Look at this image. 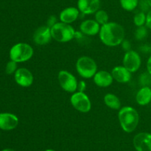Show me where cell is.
I'll return each instance as SVG.
<instances>
[{"instance_id":"cell-1","label":"cell","mask_w":151,"mask_h":151,"mask_svg":"<svg viewBox=\"0 0 151 151\" xmlns=\"http://www.w3.org/2000/svg\"><path fill=\"white\" fill-rule=\"evenodd\" d=\"M99 36L105 45L116 47L122 44L125 39V30L122 25L116 22H109L101 26Z\"/></svg>"},{"instance_id":"cell-2","label":"cell","mask_w":151,"mask_h":151,"mask_svg":"<svg viewBox=\"0 0 151 151\" xmlns=\"http://www.w3.org/2000/svg\"><path fill=\"white\" fill-rule=\"evenodd\" d=\"M118 119L121 127L125 133H132L138 126L139 115L135 108L125 106L119 110Z\"/></svg>"},{"instance_id":"cell-3","label":"cell","mask_w":151,"mask_h":151,"mask_svg":"<svg viewBox=\"0 0 151 151\" xmlns=\"http://www.w3.org/2000/svg\"><path fill=\"white\" fill-rule=\"evenodd\" d=\"M52 37L56 41L66 43L75 38L76 31L72 25L63 22H57L51 28Z\"/></svg>"},{"instance_id":"cell-4","label":"cell","mask_w":151,"mask_h":151,"mask_svg":"<svg viewBox=\"0 0 151 151\" xmlns=\"http://www.w3.org/2000/svg\"><path fill=\"white\" fill-rule=\"evenodd\" d=\"M76 70L78 73L83 78H91L97 72V65L92 58L83 56L78 58L76 62Z\"/></svg>"},{"instance_id":"cell-5","label":"cell","mask_w":151,"mask_h":151,"mask_svg":"<svg viewBox=\"0 0 151 151\" xmlns=\"http://www.w3.org/2000/svg\"><path fill=\"white\" fill-rule=\"evenodd\" d=\"M34 53L33 48L27 43H18L13 45L10 50V57L12 61L24 62L29 60Z\"/></svg>"},{"instance_id":"cell-6","label":"cell","mask_w":151,"mask_h":151,"mask_svg":"<svg viewBox=\"0 0 151 151\" xmlns=\"http://www.w3.org/2000/svg\"><path fill=\"white\" fill-rule=\"evenodd\" d=\"M72 107L81 113H88L91 109V103L89 97L84 92L76 91L70 97Z\"/></svg>"},{"instance_id":"cell-7","label":"cell","mask_w":151,"mask_h":151,"mask_svg":"<svg viewBox=\"0 0 151 151\" xmlns=\"http://www.w3.org/2000/svg\"><path fill=\"white\" fill-rule=\"evenodd\" d=\"M58 79L60 86L65 91L73 93L78 90V80L76 77L69 71L65 70L59 71Z\"/></svg>"},{"instance_id":"cell-8","label":"cell","mask_w":151,"mask_h":151,"mask_svg":"<svg viewBox=\"0 0 151 151\" xmlns=\"http://www.w3.org/2000/svg\"><path fill=\"white\" fill-rule=\"evenodd\" d=\"M123 66L131 73H135L140 68L142 65V59L139 54L134 50L125 52L122 60Z\"/></svg>"},{"instance_id":"cell-9","label":"cell","mask_w":151,"mask_h":151,"mask_svg":"<svg viewBox=\"0 0 151 151\" xmlns=\"http://www.w3.org/2000/svg\"><path fill=\"white\" fill-rule=\"evenodd\" d=\"M133 144L137 151H151V133H137L133 139Z\"/></svg>"},{"instance_id":"cell-10","label":"cell","mask_w":151,"mask_h":151,"mask_svg":"<svg viewBox=\"0 0 151 151\" xmlns=\"http://www.w3.org/2000/svg\"><path fill=\"white\" fill-rule=\"evenodd\" d=\"M52 38L51 34V28L47 25L41 26L35 30L33 33L32 39L36 44L40 46L46 45L50 42Z\"/></svg>"},{"instance_id":"cell-11","label":"cell","mask_w":151,"mask_h":151,"mask_svg":"<svg viewBox=\"0 0 151 151\" xmlns=\"http://www.w3.org/2000/svg\"><path fill=\"white\" fill-rule=\"evenodd\" d=\"M15 81L19 85L23 87H28L33 83L34 77L32 73L24 68L17 69L14 75Z\"/></svg>"},{"instance_id":"cell-12","label":"cell","mask_w":151,"mask_h":151,"mask_svg":"<svg viewBox=\"0 0 151 151\" xmlns=\"http://www.w3.org/2000/svg\"><path fill=\"white\" fill-rule=\"evenodd\" d=\"M100 0H78V8L84 15L94 14L100 10Z\"/></svg>"},{"instance_id":"cell-13","label":"cell","mask_w":151,"mask_h":151,"mask_svg":"<svg viewBox=\"0 0 151 151\" xmlns=\"http://www.w3.org/2000/svg\"><path fill=\"white\" fill-rule=\"evenodd\" d=\"M101 25H99L94 19H86L80 25V31L86 36H96L99 34Z\"/></svg>"},{"instance_id":"cell-14","label":"cell","mask_w":151,"mask_h":151,"mask_svg":"<svg viewBox=\"0 0 151 151\" xmlns=\"http://www.w3.org/2000/svg\"><path fill=\"white\" fill-rule=\"evenodd\" d=\"M19 124V118L16 115L8 113H0V129L11 130L16 128Z\"/></svg>"},{"instance_id":"cell-15","label":"cell","mask_w":151,"mask_h":151,"mask_svg":"<svg viewBox=\"0 0 151 151\" xmlns=\"http://www.w3.org/2000/svg\"><path fill=\"white\" fill-rule=\"evenodd\" d=\"M111 75L113 77L114 80L116 81L119 83L125 84L128 83L131 81V73L128 69L122 66H116L112 69Z\"/></svg>"},{"instance_id":"cell-16","label":"cell","mask_w":151,"mask_h":151,"mask_svg":"<svg viewBox=\"0 0 151 151\" xmlns=\"http://www.w3.org/2000/svg\"><path fill=\"white\" fill-rule=\"evenodd\" d=\"M80 13H81L78 7H68L60 12L59 19L61 22L70 25L78 19Z\"/></svg>"},{"instance_id":"cell-17","label":"cell","mask_w":151,"mask_h":151,"mask_svg":"<svg viewBox=\"0 0 151 151\" xmlns=\"http://www.w3.org/2000/svg\"><path fill=\"white\" fill-rule=\"evenodd\" d=\"M94 82L100 87H109L113 83L114 78L111 73L106 70H99L93 77Z\"/></svg>"},{"instance_id":"cell-18","label":"cell","mask_w":151,"mask_h":151,"mask_svg":"<svg viewBox=\"0 0 151 151\" xmlns=\"http://www.w3.org/2000/svg\"><path fill=\"white\" fill-rule=\"evenodd\" d=\"M136 101L138 105L145 106L151 102V87H142L136 95Z\"/></svg>"},{"instance_id":"cell-19","label":"cell","mask_w":151,"mask_h":151,"mask_svg":"<svg viewBox=\"0 0 151 151\" xmlns=\"http://www.w3.org/2000/svg\"><path fill=\"white\" fill-rule=\"evenodd\" d=\"M104 103L108 107L112 110H120L121 108V102L117 96L114 93H109L105 95L104 96Z\"/></svg>"},{"instance_id":"cell-20","label":"cell","mask_w":151,"mask_h":151,"mask_svg":"<svg viewBox=\"0 0 151 151\" xmlns=\"http://www.w3.org/2000/svg\"><path fill=\"white\" fill-rule=\"evenodd\" d=\"M94 20L101 26L106 25L109 22V15L107 12L103 10H98L94 13Z\"/></svg>"},{"instance_id":"cell-21","label":"cell","mask_w":151,"mask_h":151,"mask_svg":"<svg viewBox=\"0 0 151 151\" xmlns=\"http://www.w3.org/2000/svg\"><path fill=\"white\" fill-rule=\"evenodd\" d=\"M122 9L126 11H133L139 5V0H119Z\"/></svg>"},{"instance_id":"cell-22","label":"cell","mask_w":151,"mask_h":151,"mask_svg":"<svg viewBox=\"0 0 151 151\" xmlns=\"http://www.w3.org/2000/svg\"><path fill=\"white\" fill-rule=\"evenodd\" d=\"M147 20V14L145 12L139 11L136 13L134 16V23L137 27L145 26Z\"/></svg>"},{"instance_id":"cell-23","label":"cell","mask_w":151,"mask_h":151,"mask_svg":"<svg viewBox=\"0 0 151 151\" xmlns=\"http://www.w3.org/2000/svg\"><path fill=\"white\" fill-rule=\"evenodd\" d=\"M147 28L146 26L137 27L134 35L138 41H142L147 36Z\"/></svg>"},{"instance_id":"cell-24","label":"cell","mask_w":151,"mask_h":151,"mask_svg":"<svg viewBox=\"0 0 151 151\" xmlns=\"http://www.w3.org/2000/svg\"><path fill=\"white\" fill-rule=\"evenodd\" d=\"M140 84L142 85V87H150L151 85V75L148 73H144L139 77Z\"/></svg>"},{"instance_id":"cell-25","label":"cell","mask_w":151,"mask_h":151,"mask_svg":"<svg viewBox=\"0 0 151 151\" xmlns=\"http://www.w3.org/2000/svg\"><path fill=\"white\" fill-rule=\"evenodd\" d=\"M17 70V62L14 61H10L7 62V65L5 68V71L7 74H12L13 73H16Z\"/></svg>"},{"instance_id":"cell-26","label":"cell","mask_w":151,"mask_h":151,"mask_svg":"<svg viewBox=\"0 0 151 151\" xmlns=\"http://www.w3.org/2000/svg\"><path fill=\"white\" fill-rule=\"evenodd\" d=\"M57 22V18H56L55 16H50V17L48 18V19H47V26H48L49 28H51L52 27L54 26Z\"/></svg>"},{"instance_id":"cell-27","label":"cell","mask_w":151,"mask_h":151,"mask_svg":"<svg viewBox=\"0 0 151 151\" xmlns=\"http://www.w3.org/2000/svg\"><path fill=\"white\" fill-rule=\"evenodd\" d=\"M122 47L125 52H128L129 50H131V44L130 41H128V40L124 39L122 42Z\"/></svg>"},{"instance_id":"cell-28","label":"cell","mask_w":151,"mask_h":151,"mask_svg":"<svg viewBox=\"0 0 151 151\" xmlns=\"http://www.w3.org/2000/svg\"><path fill=\"white\" fill-rule=\"evenodd\" d=\"M86 87V83L84 81H80L78 84V90L77 91L79 92H84Z\"/></svg>"},{"instance_id":"cell-29","label":"cell","mask_w":151,"mask_h":151,"mask_svg":"<svg viewBox=\"0 0 151 151\" xmlns=\"http://www.w3.org/2000/svg\"><path fill=\"white\" fill-rule=\"evenodd\" d=\"M145 26L151 30V10H149L147 13V20H146Z\"/></svg>"},{"instance_id":"cell-30","label":"cell","mask_w":151,"mask_h":151,"mask_svg":"<svg viewBox=\"0 0 151 151\" xmlns=\"http://www.w3.org/2000/svg\"><path fill=\"white\" fill-rule=\"evenodd\" d=\"M147 70L148 73L151 75V56L148 58L147 62Z\"/></svg>"},{"instance_id":"cell-31","label":"cell","mask_w":151,"mask_h":151,"mask_svg":"<svg viewBox=\"0 0 151 151\" xmlns=\"http://www.w3.org/2000/svg\"><path fill=\"white\" fill-rule=\"evenodd\" d=\"M146 1H147V4H148L149 7L151 8V0H146Z\"/></svg>"},{"instance_id":"cell-32","label":"cell","mask_w":151,"mask_h":151,"mask_svg":"<svg viewBox=\"0 0 151 151\" xmlns=\"http://www.w3.org/2000/svg\"><path fill=\"white\" fill-rule=\"evenodd\" d=\"M2 151H15L14 150H12V149H4Z\"/></svg>"},{"instance_id":"cell-33","label":"cell","mask_w":151,"mask_h":151,"mask_svg":"<svg viewBox=\"0 0 151 151\" xmlns=\"http://www.w3.org/2000/svg\"><path fill=\"white\" fill-rule=\"evenodd\" d=\"M44 151H55L54 150H52V149H47V150H44Z\"/></svg>"},{"instance_id":"cell-34","label":"cell","mask_w":151,"mask_h":151,"mask_svg":"<svg viewBox=\"0 0 151 151\" xmlns=\"http://www.w3.org/2000/svg\"><path fill=\"white\" fill-rule=\"evenodd\" d=\"M150 87H151V85H150Z\"/></svg>"}]
</instances>
